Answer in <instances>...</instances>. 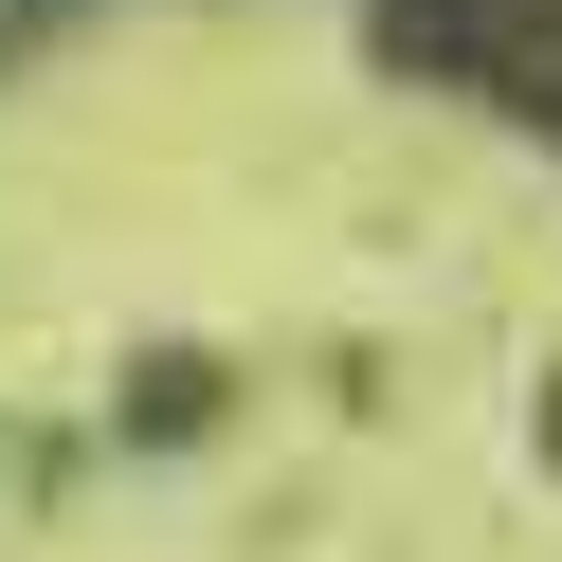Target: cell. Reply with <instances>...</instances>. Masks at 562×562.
<instances>
[{
    "label": "cell",
    "instance_id": "obj_1",
    "mask_svg": "<svg viewBox=\"0 0 562 562\" xmlns=\"http://www.w3.org/2000/svg\"><path fill=\"white\" fill-rule=\"evenodd\" d=\"M381 55L562 146V0H381Z\"/></svg>",
    "mask_w": 562,
    "mask_h": 562
},
{
    "label": "cell",
    "instance_id": "obj_2",
    "mask_svg": "<svg viewBox=\"0 0 562 562\" xmlns=\"http://www.w3.org/2000/svg\"><path fill=\"white\" fill-rule=\"evenodd\" d=\"M37 19H74V0H0V37H37Z\"/></svg>",
    "mask_w": 562,
    "mask_h": 562
}]
</instances>
